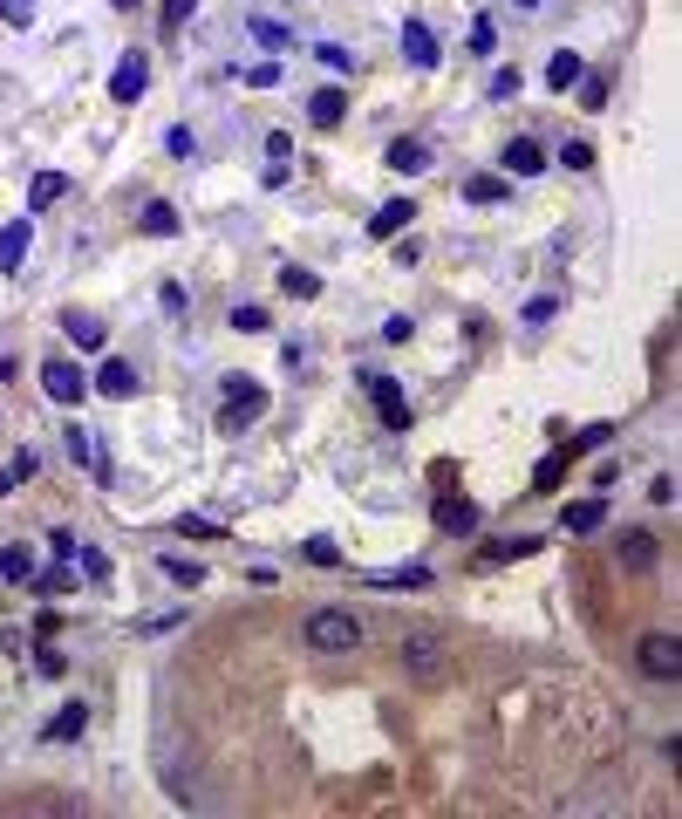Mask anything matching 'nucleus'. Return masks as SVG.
I'll return each instance as SVG.
<instances>
[{"label":"nucleus","instance_id":"1","mask_svg":"<svg viewBox=\"0 0 682 819\" xmlns=\"http://www.w3.org/2000/svg\"><path fill=\"white\" fill-rule=\"evenodd\" d=\"M307 642H314L321 656H348V649L369 642V628L355 622V615H341V608H314V615H307Z\"/></svg>","mask_w":682,"mask_h":819},{"label":"nucleus","instance_id":"2","mask_svg":"<svg viewBox=\"0 0 682 819\" xmlns=\"http://www.w3.org/2000/svg\"><path fill=\"white\" fill-rule=\"evenodd\" d=\"M266 410L260 376H226V410H219V430H246Z\"/></svg>","mask_w":682,"mask_h":819},{"label":"nucleus","instance_id":"3","mask_svg":"<svg viewBox=\"0 0 682 819\" xmlns=\"http://www.w3.org/2000/svg\"><path fill=\"white\" fill-rule=\"evenodd\" d=\"M635 663H642V676H655V683H676L682 676V642L676 635H642V642H635Z\"/></svg>","mask_w":682,"mask_h":819},{"label":"nucleus","instance_id":"4","mask_svg":"<svg viewBox=\"0 0 682 819\" xmlns=\"http://www.w3.org/2000/svg\"><path fill=\"white\" fill-rule=\"evenodd\" d=\"M362 390H369V403L382 410V424H389V430H410V403H403V390H396V376L362 369Z\"/></svg>","mask_w":682,"mask_h":819},{"label":"nucleus","instance_id":"5","mask_svg":"<svg viewBox=\"0 0 682 819\" xmlns=\"http://www.w3.org/2000/svg\"><path fill=\"white\" fill-rule=\"evenodd\" d=\"M403 669L423 676V683H437L444 676V642L437 635H403Z\"/></svg>","mask_w":682,"mask_h":819},{"label":"nucleus","instance_id":"6","mask_svg":"<svg viewBox=\"0 0 682 819\" xmlns=\"http://www.w3.org/2000/svg\"><path fill=\"white\" fill-rule=\"evenodd\" d=\"M144 82H151V55H144V48H130V55L116 62V76H110V96H116V103H137V96H144Z\"/></svg>","mask_w":682,"mask_h":819},{"label":"nucleus","instance_id":"7","mask_svg":"<svg viewBox=\"0 0 682 819\" xmlns=\"http://www.w3.org/2000/svg\"><path fill=\"white\" fill-rule=\"evenodd\" d=\"M41 390L55 396V403H82V396H89V383H82L76 362H41Z\"/></svg>","mask_w":682,"mask_h":819},{"label":"nucleus","instance_id":"8","mask_svg":"<svg viewBox=\"0 0 682 819\" xmlns=\"http://www.w3.org/2000/svg\"><path fill=\"white\" fill-rule=\"evenodd\" d=\"M62 437H69V458H76L82 471L110 478V451H103V437H96V430H62Z\"/></svg>","mask_w":682,"mask_h":819},{"label":"nucleus","instance_id":"9","mask_svg":"<svg viewBox=\"0 0 682 819\" xmlns=\"http://www.w3.org/2000/svg\"><path fill=\"white\" fill-rule=\"evenodd\" d=\"M539 171H546L539 137H512V144H505V178H539Z\"/></svg>","mask_w":682,"mask_h":819},{"label":"nucleus","instance_id":"10","mask_svg":"<svg viewBox=\"0 0 682 819\" xmlns=\"http://www.w3.org/2000/svg\"><path fill=\"white\" fill-rule=\"evenodd\" d=\"M437 533H478V506L457 499V492H444V499H437Z\"/></svg>","mask_w":682,"mask_h":819},{"label":"nucleus","instance_id":"11","mask_svg":"<svg viewBox=\"0 0 682 819\" xmlns=\"http://www.w3.org/2000/svg\"><path fill=\"white\" fill-rule=\"evenodd\" d=\"M28 239H35V219H7V226H0V273H14V267H21Z\"/></svg>","mask_w":682,"mask_h":819},{"label":"nucleus","instance_id":"12","mask_svg":"<svg viewBox=\"0 0 682 819\" xmlns=\"http://www.w3.org/2000/svg\"><path fill=\"white\" fill-rule=\"evenodd\" d=\"M389 171H403V178H417V171H430V144H417V137H396L389 144Z\"/></svg>","mask_w":682,"mask_h":819},{"label":"nucleus","instance_id":"13","mask_svg":"<svg viewBox=\"0 0 682 819\" xmlns=\"http://www.w3.org/2000/svg\"><path fill=\"white\" fill-rule=\"evenodd\" d=\"M410 219H417V205H410V198H389L376 219H369V239H396L403 226H410Z\"/></svg>","mask_w":682,"mask_h":819},{"label":"nucleus","instance_id":"14","mask_svg":"<svg viewBox=\"0 0 682 819\" xmlns=\"http://www.w3.org/2000/svg\"><path fill=\"white\" fill-rule=\"evenodd\" d=\"M307 117H314V130H335V123L348 117V96H341V89H314V96H307Z\"/></svg>","mask_w":682,"mask_h":819},{"label":"nucleus","instance_id":"15","mask_svg":"<svg viewBox=\"0 0 682 819\" xmlns=\"http://www.w3.org/2000/svg\"><path fill=\"white\" fill-rule=\"evenodd\" d=\"M403 55H410V69H437V35L423 21H410L403 28Z\"/></svg>","mask_w":682,"mask_h":819},{"label":"nucleus","instance_id":"16","mask_svg":"<svg viewBox=\"0 0 682 819\" xmlns=\"http://www.w3.org/2000/svg\"><path fill=\"white\" fill-rule=\"evenodd\" d=\"M96 390L116 396V403H123V396H137V369H130V362H103V369H96Z\"/></svg>","mask_w":682,"mask_h":819},{"label":"nucleus","instance_id":"17","mask_svg":"<svg viewBox=\"0 0 682 819\" xmlns=\"http://www.w3.org/2000/svg\"><path fill=\"white\" fill-rule=\"evenodd\" d=\"M580 69H587V62H580L573 48H560V55L546 62V89H580Z\"/></svg>","mask_w":682,"mask_h":819},{"label":"nucleus","instance_id":"18","mask_svg":"<svg viewBox=\"0 0 682 819\" xmlns=\"http://www.w3.org/2000/svg\"><path fill=\"white\" fill-rule=\"evenodd\" d=\"M62 328H69V342H76V349H103V335H110V328H103L96 314H69Z\"/></svg>","mask_w":682,"mask_h":819},{"label":"nucleus","instance_id":"19","mask_svg":"<svg viewBox=\"0 0 682 819\" xmlns=\"http://www.w3.org/2000/svg\"><path fill=\"white\" fill-rule=\"evenodd\" d=\"M601 519H607V499H573L567 506V533H594Z\"/></svg>","mask_w":682,"mask_h":819},{"label":"nucleus","instance_id":"20","mask_svg":"<svg viewBox=\"0 0 682 819\" xmlns=\"http://www.w3.org/2000/svg\"><path fill=\"white\" fill-rule=\"evenodd\" d=\"M82 724H89V703H62V717L48 724V738L69 744V738H82Z\"/></svg>","mask_w":682,"mask_h":819},{"label":"nucleus","instance_id":"21","mask_svg":"<svg viewBox=\"0 0 682 819\" xmlns=\"http://www.w3.org/2000/svg\"><path fill=\"white\" fill-rule=\"evenodd\" d=\"M0 581H35V553L28 546H0Z\"/></svg>","mask_w":682,"mask_h":819},{"label":"nucleus","instance_id":"22","mask_svg":"<svg viewBox=\"0 0 682 819\" xmlns=\"http://www.w3.org/2000/svg\"><path fill=\"white\" fill-rule=\"evenodd\" d=\"M144 233L171 239V233H178V205H164V198H151V205H144Z\"/></svg>","mask_w":682,"mask_h":819},{"label":"nucleus","instance_id":"23","mask_svg":"<svg viewBox=\"0 0 682 819\" xmlns=\"http://www.w3.org/2000/svg\"><path fill=\"white\" fill-rule=\"evenodd\" d=\"M62 192H69V178H62V171H41L35 185H28V205H35V212H41V205H55V198H62Z\"/></svg>","mask_w":682,"mask_h":819},{"label":"nucleus","instance_id":"24","mask_svg":"<svg viewBox=\"0 0 682 819\" xmlns=\"http://www.w3.org/2000/svg\"><path fill=\"white\" fill-rule=\"evenodd\" d=\"M369 587H430V567H389V574H369Z\"/></svg>","mask_w":682,"mask_h":819},{"label":"nucleus","instance_id":"25","mask_svg":"<svg viewBox=\"0 0 682 819\" xmlns=\"http://www.w3.org/2000/svg\"><path fill=\"white\" fill-rule=\"evenodd\" d=\"M280 287H287L294 301H314V294H321V273H307V267H287V273H280Z\"/></svg>","mask_w":682,"mask_h":819},{"label":"nucleus","instance_id":"26","mask_svg":"<svg viewBox=\"0 0 682 819\" xmlns=\"http://www.w3.org/2000/svg\"><path fill=\"white\" fill-rule=\"evenodd\" d=\"M505 192H512L505 178H464V198H471V205H498Z\"/></svg>","mask_w":682,"mask_h":819},{"label":"nucleus","instance_id":"27","mask_svg":"<svg viewBox=\"0 0 682 819\" xmlns=\"http://www.w3.org/2000/svg\"><path fill=\"white\" fill-rule=\"evenodd\" d=\"M178 533H185V540H226V526H219V519H205V512H185V519H178Z\"/></svg>","mask_w":682,"mask_h":819},{"label":"nucleus","instance_id":"28","mask_svg":"<svg viewBox=\"0 0 682 819\" xmlns=\"http://www.w3.org/2000/svg\"><path fill=\"white\" fill-rule=\"evenodd\" d=\"M157 567H164V574H171L178 587H205V567H198V560H171V553H164Z\"/></svg>","mask_w":682,"mask_h":819},{"label":"nucleus","instance_id":"29","mask_svg":"<svg viewBox=\"0 0 682 819\" xmlns=\"http://www.w3.org/2000/svg\"><path fill=\"white\" fill-rule=\"evenodd\" d=\"M621 560H628V567H655V540H648V533H628V540H621Z\"/></svg>","mask_w":682,"mask_h":819},{"label":"nucleus","instance_id":"30","mask_svg":"<svg viewBox=\"0 0 682 819\" xmlns=\"http://www.w3.org/2000/svg\"><path fill=\"white\" fill-rule=\"evenodd\" d=\"M301 560L307 567H341V546L335 540H301Z\"/></svg>","mask_w":682,"mask_h":819},{"label":"nucleus","instance_id":"31","mask_svg":"<svg viewBox=\"0 0 682 819\" xmlns=\"http://www.w3.org/2000/svg\"><path fill=\"white\" fill-rule=\"evenodd\" d=\"M560 478H567V451H553V458H546V465L532 471V492H553V485H560Z\"/></svg>","mask_w":682,"mask_h":819},{"label":"nucleus","instance_id":"32","mask_svg":"<svg viewBox=\"0 0 682 819\" xmlns=\"http://www.w3.org/2000/svg\"><path fill=\"white\" fill-rule=\"evenodd\" d=\"M539 546H546L539 533H519V540H498V546H492V560H526V553H539Z\"/></svg>","mask_w":682,"mask_h":819},{"label":"nucleus","instance_id":"33","mask_svg":"<svg viewBox=\"0 0 682 819\" xmlns=\"http://www.w3.org/2000/svg\"><path fill=\"white\" fill-rule=\"evenodd\" d=\"M232 328H239V335H266V328H273V314H266V308H232Z\"/></svg>","mask_w":682,"mask_h":819},{"label":"nucleus","instance_id":"34","mask_svg":"<svg viewBox=\"0 0 682 819\" xmlns=\"http://www.w3.org/2000/svg\"><path fill=\"white\" fill-rule=\"evenodd\" d=\"M253 41H260V48H287V28H280V21H260V14H253Z\"/></svg>","mask_w":682,"mask_h":819},{"label":"nucleus","instance_id":"35","mask_svg":"<svg viewBox=\"0 0 682 819\" xmlns=\"http://www.w3.org/2000/svg\"><path fill=\"white\" fill-rule=\"evenodd\" d=\"M76 553H82V574H89V581H110V560H103L96 546H76Z\"/></svg>","mask_w":682,"mask_h":819},{"label":"nucleus","instance_id":"36","mask_svg":"<svg viewBox=\"0 0 682 819\" xmlns=\"http://www.w3.org/2000/svg\"><path fill=\"white\" fill-rule=\"evenodd\" d=\"M492 41H498V28H492V21H485V14H478V21H471V55H485Z\"/></svg>","mask_w":682,"mask_h":819},{"label":"nucleus","instance_id":"37","mask_svg":"<svg viewBox=\"0 0 682 819\" xmlns=\"http://www.w3.org/2000/svg\"><path fill=\"white\" fill-rule=\"evenodd\" d=\"M410 328H417L410 314H389V321H382V342H410Z\"/></svg>","mask_w":682,"mask_h":819},{"label":"nucleus","instance_id":"38","mask_svg":"<svg viewBox=\"0 0 682 819\" xmlns=\"http://www.w3.org/2000/svg\"><path fill=\"white\" fill-rule=\"evenodd\" d=\"M560 164H567V171H587V164H594V144H567Z\"/></svg>","mask_w":682,"mask_h":819},{"label":"nucleus","instance_id":"39","mask_svg":"<svg viewBox=\"0 0 682 819\" xmlns=\"http://www.w3.org/2000/svg\"><path fill=\"white\" fill-rule=\"evenodd\" d=\"M314 55H321V62H328V69H355V55H348V48H335V41H321V48H314Z\"/></svg>","mask_w":682,"mask_h":819},{"label":"nucleus","instance_id":"40","mask_svg":"<svg viewBox=\"0 0 682 819\" xmlns=\"http://www.w3.org/2000/svg\"><path fill=\"white\" fill-rule=\"evenodd\" d=\"M191 7H198V0H164V28H178V21H191Z\"/></svg>","mask_w":682,"mask_h":819},{"label":"nucleus","instance_id":"41","mask_svg":"<svg viewBox=\"0 0 682 819\" xmlns=\"http://www.w3.org/2000/svg\"><path fill=\"white\" fill-rule=\"evenodd\" d=\"M246 82H260V89H273V82H280V62H260V69H246Z\"/></svg>","mask_w":682,"mask_h":819},{"label":"nucleus","instance_id":"42","mask_svg":"<svg viewBox=\"0 0 682 819\" xmlns=\"http://www.w3.org/2000/svg\"><path fill=\"white\" fill-rule=\"evenodd\" d=\"M110 7H123V14H130V7H144V0H110Z\"/></svg>","mask_w":682,"mask_h":819},{"label":"nucleus","instance_id":"43","mask_svg":"<svg viewBox=\"0 0 682 819\" xmlns=\"http://www.w3.org/2000/svg\"><path fill=\"white\" fill-rule=\"evenodd\" d=\"M519 7H526V14H532V7H539V0H519Z\"/></svg>","mask_w":682,"mask_h":819}]
</instances>
